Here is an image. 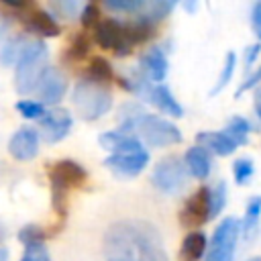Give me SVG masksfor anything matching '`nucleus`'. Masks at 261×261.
Listing matches in <instances>:
<instances>
[{"label":"nucleus","instance_id":"f257e3e1","mask_svg":"<svg viewBox=\"0 0 261 261\" xmlns=\"http://www.w3.org/2000/svg\"><path fill=\"white\" fill-rule=\"evenodd\" d=\"M106 261H167L159 230L145 220H118L104 234Z\"/></svg>","mask_w":261,"mask_h":261},{"label":"nucleus","instance_id":"f03ea898","mask_svg":"<svg viewBox=\"0 0 261 261\" xmlns=\"http://www.w3.org/2000/svg\"><path fill=\"white\" fill-rule=\"evenodd\" d=\"M96 41L100 47L114 51L116 55H128L135 45L147 41L153 35V27L145 20L122 24L118 20H100L96 27Z\"/></svg>","mask_w":261,"mask_h":261},{"label":"nucleus","instance_id":"7ed1b4c3","mask_svg":"<svg viewBox=\"0 0 261 261\" xmlns=\"http://www.w3.org/2000/svg\"><path fill=\"white\" fill-rule=\"evenodd\" d=\"M122 130H128V133L135 130L151 147H167L181 141V133L173 122L155 114H145V112L130 114L124 120Z\"/></svg>","mask_w":261,"mask_h":261},{"label":"nucleus","instance_id":"20e7f679","mask_svg":"<svg viewBox=\"0 0 261 261\" xmlns=\"http://www.w3.org/2000/svg\"><path fill=\"white\" fill-rule=\"evenodd\" d=\"M47 47L43 41H29L22 55L16 61V73H14V88L20 94H29L37 90L39 80L43 77L47 69Z\"/></svg>","mask_w":261,"mask_h":261},{"label":"nucleus","instance_id":"39448f33","mask_svg":"<svg viewBox=\"0 0 261 261\" xmlns=\"http://www.w3.org/2000/svg\"><path fill=\"white\" fill-rule=\"evenodd\" d=\"M86 169L75 161H57L49 167V184L53 194V206L59 214H65V198L71 190L84 186Z\"/></svg>","mask_w":261,"mask_h":261},{"label":"nucleus","instance_id":"423d86ee","mask_svg":"<svg viewBox=\"0 0 261 261\" xmlns=\"http://www.w3.org/2000/svg\"><path fill=\"white\" fill-rule=\"evenodd\" d=\"M73 104L82 118L96 120L112 108V96L104 84L94 80H82L73 88Z\"/></svg>","mask_w":261,"mask_h":261},{"label":"nucleus","instance_id":"0eeeda50","mask_svg":"<svg viewBox=\"0 0 261 261\" xmlns=\"http://www.w3.org/2000/svg\"><path fill=\"white\" fill-rule=\"evenodd\" d=\"M239 234H241V222L232 216L224 218L214 228V234L208 245V253H206L204 261H232Z\"/></svg>","mask_w":261,"mask_h":261},{"label":"nucleus","instance_id":"6e6552de","mask_svg":"<svg viewBox=\"0 0 261 261\" xmlns=\"http://www.w3.org/2000/svg\"><path fill=\"white\" fill-rule=\"evenodd\" d=\"M151 179H153V186L159 192L175 194V192H179L186 186V179H188L186 163L179 157H173V155L171 157H165V159H161L155 165Z\"/></svg>","mask_w":261,"mask_h":261},{"label":"nucleus","instance_id":"1a4fd4ad","mask_svg":"<svg viewBox=\"0 0 261 261\" xmlns=\"http://www.w3.org/2000/svg\"><path fill=\"white\" fill-rule=\"evenodd\" d=\"M208 220H210V188H200L196 194H192L186 200L179 212V222L186 228H198Z\"/></svg>","mask_w":261,"mask_h":261},{"label":"nucleus","instance_id":"9d476101","mask_svg":"<svg viewBox=\"0 0 261 261\" xmlns=\"http://www.w3.org/2000/svg\"><path fill=\"white\" fill-rule=\"evenodd\" d=\"M24 29L29 33H37L41 37H57L59 35V24L53 20V16L41 8H37L31 2H24L22 8L16 10Z\"/></svg>","mask_w":261,"mask_h":261},{"label":"nucleus","instance_id":"9b49d317","mask_svg":"<svg viewBox=\"0 0 261 261\" xmlns=\"http://www.w3.org/2000/svg\"><path fill=\"white\" fill-rule=\"evenodd\" d=\"M106 167L116 173L118 177H135L139 175L147 163H149V153L145 149L135 151V153H122V155H110L106 161Z\"/></svg>","mask_w":261,"mask_h":261},{"label":"nucleus","instance_id":"f8f14e48","mask_svg":"<svg viewBox=\"0 0 261 261\" xmlns=\"http://www.w3.org/2000/svg\"><path fill=\"white\" fill-rule=\"evenodd\" d=\"M67 90V82H65V75L55 69V67H47L43 77L39 80L37 84V94L41 98V104H57L63 94Z\"/></svg>","mask_w":261,"mask_h":261},{"label":"nucleus","instance_id":"ddd939ff","mask_svg":"<svg viewBox=\"0 0 261 261\" xmlns=\"http://www.w3.org/2000/svg\"><path fill=\"white\" fill-rule=\"evenodd\" d=\"M39 120H41L43 139H45L47 143H57V141H61V139L69 133V128H71V116H69L67 110H59V108L49 110V112H45Z\"/></svg>","mask_w":261,"mask_h":261},{"label":"nucleus","instance_id":"4468645a","mask_svg":"<svg viewBox=\"0 0 261 261\" xmlns=\"http://www.w3.org/2000/svg\"><path fill=\"white\" fill-rule=\"evenodd\" d=\"M8 151L18 161L33 159L39 153V133L35 128H29V126L18 128L8 141Z\"/></svg>","mask_w":261,"mask_h":261},{"label":"nucleus","instance_id":"2eb2a0df","mask_svg":"<svg viewBox=\"0 0 261 261\" xmlns=\"http://www.w3.org/2000/svg\"><path fill=\"white\" fill-rule=\"evenodd\" d=\"M100 145L104 149H108L112 155H122V153H135V151H141L143 145L141 141L128 133V130H108L104 135H100Z\"/></svg>","mask_w":261,"mask_h":261},{"label":"nucleus","instance_id":"dca6fc26","mask_svg":"<svg viewBox=\"0 0 261 261\" xmlns=\"http://www.w3.org/2000/svg\"><path fill=\"white\" fill-rule=\"evenodd\" d=\"M196 143L202 149H206L208 153L212 151L214 155H220V157H226V155L234 153V149H237L234 141L224 130H202L196 135Z\"/></svg>","mask_w":261,"mask_h":261},{"label":"nucleus","instance_id":"f3484780","mask_svg":"<svg viewBox=\"0 0 261 261\" xmlns=\"http://www.w3.org/2000/svg\"><path fill=\"white\" fill-rule=\"evenodd\" d=\"M184 163H186V169L196 177V179H206L208 173H210V167H212V159H210V153L206 149H202L200 145H194L186 151V157H184Z\"/></svg>","mask_w":261,"mask_h":261},{"label":"nucleus","instance_id":"a211bd4d","mask_svg":"<svg viewBox=\"0 0 261 261\" xmlns=\"http://www.w3.org/2000/svg\"><path fill=\"white\" fill-rule=\"evenodd\" d=\"M147 96H149V100H151L163 114H169V116H173V118H179V116L184 114V108H181L179 102L173 98V94H171V90H169L167 86H163V84L153 86Z\"/></svg>","mask_w":261,"mask_h":261},{"label":"nucleus","instance_id":"6ab92c4d","mask_svg":"<svg viewBox=\"0 0 261 261\" xmlns=\"http://www.w3.org/2000/svg\"><path fill=\"white\" fill-rule=\"evenodd\" d=\"M141 65L153 82H163L167 75V57L159 47H151L147 53H143Z\"/></svg>","mask_w":261,"mask_h":261},{"label":"nucleus","instance_id":"aec40b11","mask_svg":"<svg viewBox=\"0 0 261 261\" xmlns=\"http://www.w3.org/2000/svg\"><path fill=\"white\" fill-rule=\"evenodd\" d=\"M208 247V241L204 237V232L200 230H192L186 234V239L181 241V249H179V257L181 261H198L204 251Z\"/></svg>","mask_w":261,"mask_h":261},{"label":"nucleus","instance_id":"412c9836","mask_svg":"<svg viewBox=\"0 0 261 261\" xmlns=\"http://www.w3.org/2000/svg\"><path fill=\"white\" fill-rule=\"evenodd\" d=\"M173 6H175V2H169V0H147V2L143 0V6L137 14H139V20L153 24L155 20L165 18L173 10Z\"/></svg>","mask_w":261,"mask_h":261},{"label":"nucleus","instance_id":"4be33fe9","mask_svg":"<svg viewBox=\"0 0 261 261\" xmlns=\"http://www.w3.org/2000/svg\"><path fill=\"white\" fill-rule=\"evenodd\" d=\"M259 216H261V196H253L247 204L245 210V218L241 222V232H245L247 239H251V234L257 230L259 224Z\"/></svg>","mask_w":261,"mask_h":261},{"label":"nucleus","instance_id":"5701e85b","mask_svg":"<svg viewBox=\"0 0 261 261\" xmlns=\"http://www.w3.org/2000/svg\"><path fill=\"white\" fill-rule=\"evenodd\" d=\"M224 133L234 141V145H245L249 141V133H251V124L243 118V116H232L228 122H226V128Z\"/></svg>","mask_w":261,"mask_h":261},{"label":"nucleus","instance_id":"b1692460","mask_svg":"<svg viewBox=\"0 0 261 261\" xmlns=\"http://www.w3.org/2000/svg\"><path fill=\"white\" fill-rule=\"evenodd\" d=\"M27 45H29V41H24L22 37H16V39L6 41V43L2 45V49H0V61H2L4 65H12V63H16L18 57L22 55V51H24Z\"/></svg>","mask_w":261,"mask_h":261},{"label":"nucleus","instance_id":"393cba45","mask_svg":"<svg viewBox=\"0 0 261 261\" xmlns=\"http://www.w3.org/2000/svg\"><path fill=\"white\" fill-rule=\"evenodd\" d=\"M234 67H237V55H234L232 51H228V53H226V57H224V65H222V69H220V75H218V80H216L214 88L210 90V96H216L222 88H226V84L232 80Z\"/></svg>","mask_w":261,"mask_h":261},{"label":"nucleus","instance_id":"a878e982","mask_svg":"<svg viewBox=\"0 0 261 261\" xmlns=\"http://www.w3.org/2000/svg\"><path fill=\"white\" fill-rule=\"evenodd\" d=\"M90 80H94V82H98V84H102V82H108V80H112L114 77V71H112V67H110V63L106 61V59H102V57H96V59H92L90 61Z\"/></svg>","mask_w":261,"mask_h":261},{"label":"nucleus","instance_id":"bb28decb","mask_svg":"<svg viewBox=\"0 0 261 261\" xmlns=\"http://www.w3.org/2000/svg\"><path fill=\"white\" fill-rule=\"evenodd\" d=\"M253 173H255V165H253L251 159L241 157V159H237V161L232 163V175H234V181H237L239 186H245V184L253 177Z\"/></svg>","mask_w":261,"mask_h":261},{"label":"nucleus","instance_id":"cd10ccee","mask_svg":"<svg viewBox=\"0 0 261 261\" xmlns=\"http://www.w3.org/2000/svg\"><path fill=\"white\" fill-rule=\"evenodd\" d=\"M224 204H226V184L220 181L216 184V188L210 190V218L218 216Z\"/></svg>","mask_w":261,"mask_h":261},{"label":"nucleus","instance_id":"c85d7f7f","mask_svg":"<svg viewBox=\"0 0 261 261\" xmlns=\"http://www.w3.org/2000/svg\"><path fill=\"white\" fill-rule=\"evenodd\" d=\"M16 110L24 116V118H41L45 114V108L41 102L37 100H20L16 102Z\"/></svg>","mask_w":261,"mask_h":261},{"label":"nucleus","instance_id":"c756f323","mask_svg":"<svg viewBox=\"0 0 261 261\" xmlns=\"http://www.w3.org/2000/svg\"><path fill=\"white\" fill-rule=\"evenodd\" d=\"M20 261H51V259L43 243H29L24 245V255Z\"/></svg>","mask_w":261,"mask_h":261},{"label":"nucleus","instance_id":"7c9ffc66","mask_svg":"<svg viewBox=\"0 0 261 261\" xmlns=\"http://www.w3.org/2000/svg\"><path fill=\"white\" fill-rule=\"evenodd\" d=\"M106 8L116 10V12H139L143 6V0H106Z\"/></svg>","mask_w":261,"mask_h":261},{"label":"nucleus","instance_id":"2f4dec72","mask_svg":"<svg viewBox=\"0 0 261 261\" xmlns=\"http://www.w3.org/2000/svg\"><path fill=\"white\" fill-rule=\"evenodd\" d=\"M100 12H98V6L96 4H86L82 6V12H80V20L84 27H96L100 22Z\"/></svg>","mask_w":261,"mask_h":261},{"label":"nucleus","instance_id":"473e14b6","mask_svg":"<svg viewBox=\"0 0 261 261\" xmlns=\"http://www.w3.org/2000/svg\"><path fill=\"white\" fill-rule=\"evenodd\" d=\"M86 53H88V41H86L84 35H77V37L73 39V43H71L67 55H69V59H82Z\"/></svg>","mask_w":261,"mask_h":261},{"label":"nucleus","instance_id":"72a5a7b5","mask_svg":"<svg viewBox=\"0 0 261 261\" xmlns=\"http://www.w3.org/2000/svg\"><path fill=\"white\" fill-rule=\"evenodd\" d=\"M43 239H45V232L39 226H24L20 230V241L24 245H29V243H43Z\"/></svg>","mask_w":261,"mask_h":261},{"label":"nucleus","instance_id":"f704fd0d","mask_svg":"<svg viewBox=\"0 0 261 261\" xmlns=\"http://www.w3.org/2000/svg\"><path fill=\"white\" fill-rule=\"evenodd\" d=\"M53 8L61 14V16H75L77 12H82V4L80 2H71V0H65V2H55Z\"/></svg>","mask_w":261,"mask_h":261},{"label":"nucleus","instance_id":"c9c22d12","mask_svg":"<svg viewBox=\"0 0 261 261\" xmlns=\"http://www.w3.org/2000/svg\"><path fill=\"white\" fill-rule=\"evenodd\" d=\"M259 82H261V65H259L257 69H253V73H249V75H247V80H245V82H243V84L239 86V90L234 92V96L239 98V96H241L243 92L251 90V88H253V86H257Z\"/></svg>","mask_w":261,"mask_h":261},{"label":"nucleus","instance_id":"e433bc0d","mask_svg":"<svg viewBox=\"0 0 261 261\" xmlns=\"http://www.w3.org/2000/svg\"><path fill=\"white\" fill-rule=\"evenodd\" d=\"M259 53H261V43L249 45V47L245 49V67H247V69H251V65L255 63V59L259 57Z\"/></svg>","mask_w":261,"mask_h":261},{"label":"nucleus","instance_id":"4c0bfd02","mask_svg":"<svg viewBox=\"0 0 261 261\" xmlns=\"http://www.w3.org/2000/svg\"><path fill=\"white\" fill-rule=\"evenodd\" d=\"M251 24H253V33L259 37L261 41V2H257L253 6V12H251Z\"/></svg>","mask_w":261,"mask_h":261},{"label":"nucleus","instance_id":"58836bf2","mask_svg":"<svg viewBox=\"0 0 261 261\" xmlns=\"http://www.w3.org/2000/svg\"><path fill=\"white\" fill-rule=\"evenodd\" d=\"M255 112H257V116L261 120V86L255 90Z\"/></svg>","mask_w":261,"mask_h":261},{"label":"nucleus","instance_id":"ea45409f","mask_svg":"<svg viewBox=\"0 0 261 261\" xmlns=\"http://www.w3.org/2000/svg\"><path fill=\"white\" fill-rule=\"evenodd\" d=\"M8 259V251L4 247H0V261H6Z\"/></svg>","mask_w":261,"mask_h":261},{"label":"nucleus","instance_id":"a19ab883","mask_svg":"<svg viewBox=\"0 0 261 261\" xmlns=\"http://www.w3.org/2000/svg\"><path fill=\"white\" fill-rule=\"evenodd\" d=\"M249 261H261V257H253V259H249Z\"/></svg>","mask_w":261,"mask_h":261}]
</instances>
